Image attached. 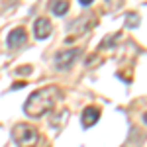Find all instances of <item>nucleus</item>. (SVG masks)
Wrapping results in <instances>:
<instances>
[{
	"mask_svg": "<svg viewBox=\"0 0 147 147\" xmlns=\"http://www.w3.org/2000/svg\"><path fill=\"white\" fill-rule=\"evenodd\" d=\"M12 137L16 141L18 147H35L37 139H39V134L34 125L30 124H16L12 127Z\"/></svg>",
	"mask_w": 147,
	"mask_h": 147,
	"instance_id": "2",
	"label": "nucleus"
},
{
	"mask_svg": "<svg viewBox=\"0 0 147 147\" xmlns=\"http://www.w3.org/2000/svg\"><path fill=\"white\" fill-rule=\"evenodd\" d=\"M94 14H86V16H80L77 22H73V26H71V34H73V37H77V35H82L86 34L88 30H90L92 26H94Z\"/></svg>",
	"mask_w": 147,
	"mask_h": 147,
	"instance_id": "4",
	"label": "nucleus"
},
{
	"mask_svg": "<svg viewBox=\"0 0 147 147\" xmlns=\"http://www.w3.org/2000/svg\"><path fill=\"white\" fill-rule=\"evenodd\" d=\"M125 26H127V28H137V26H139L137 14H127V16H125Z\"/></svg>",
	"mask_w": 147,
	"mask_h": 147,
	"instance_id": "9",
	"label": "nucleus"
},
{
	"mask_svg": "<svg viewBox=\"0 0 147 147\" xmlns=\"http://www.w3.org/2000/svg\"><path fill=\"white\" fill-rule=\"evenodd\" d=\"M22 86H26V80H22V82H16V84H14V88H22Z\"/></svg>",
	"mask_w": 147,
	"mask_h": 147,
	"instance_id": "12",
	"label": "nucleus"
},
{
	"mask_svg": "<svg viewBox=\"0 0 147 147\" xmlns=\"http://www.w3.org/2000/svg\"><path fill=\"white\" fill-rule=\"evenodd\" d=\"M77 55H79V49H77V47L59 51V53L55 55V69L57 71H65V69H69L73 63H75Z\"/></svg>",
	"mask_w": 147,
	"mask_h": 147,
	"instance_id": "3",
	"label": "nucleus"
},
{
	"mask_svg": "<svg viewBox=\"0 0 147 147\" xmlns=\"http://www.w3.org/2000/svg\"><path fill=\"white\" fill-rule=\"evenodd\" d=\"M59 88L57 86H41L35 92H32L28 96V100L24 104V112L30 118H41L47 112L53 110L57 98H59Z\"/></svg>",
	"mask_w": 147,
	"mask_h": 147,
	"instance_id": "1",
	"label": "nucleus"
},
{
	"mask_svg": "<svg viewBox=\"0 0 147 147\" xmlns=\"http://www.w3.org/2000/svg\"><path fill=\"white\" fill-rule=\"evenodd\" d=\"M26 41H28V35H26V30L24 28H16V30H12L8 37H6V43L10 49H20V47L26 45Z\"/></svg>",
	"mask_w": 147,
	"mask_h": 147,
	"instance_id": "5",
	"label": "nucleus"
},
{
	"mask_svg": "<svg viewBox=\"0 0 147 147\" xmlns=\"http://www.w3.org/2000/svg\"><path fill=\"white\" fill-rule=\"evenodd\" d=\"M53 32V26L47 18H37L34 22V35L35 39H47Z\"/></svg>",
	"mask_w": 147,
	"mask_h": 147,
	"instance_id": "6",
	"label": "nucleus"
},
{
	"mask_svg": "<svg viewBox=\"0 0 147 147\" xmlns=\"http://www.w3.org/2000/svg\"><path fill=\"white\" fill-rule=\"evenodd\" d=\"M30 71H32V67H24V69H18V75H20V73H22V75H28Z\"/></svg>",
	"mask_w": 147,
	"mask_h": 147,
	"instance_id": "10",
	"label": "nucleus"
},
{
	"mask_svg": "<svg viewBox=\"0 0 147 147\" xmlns=\"http://www.w3.org/2000/svg\"><path fill=\"white\" fill-rule=\"evenodd\" d=\"M79 2H80V6H84V8H88L92 4V0H79Z\"/></svg>",
	"mask_w": 147,
	"mask_h": 147,
	"instance_id": "11",
	"label": "nucleus"
},
{
	"mask_svg": "<svg viewBox=\"0 0 147 147\" xmlns=\"http://www.w3.org/2000/svg\"><path fill=\"white\" fill-rule=\"evenodd\" d=\"M51 12H53L55 16H63V14H67V12H69V2H65V0L53 2V4H51Z\"/></svg>",
	"mask_w": 147,
	"mask_h": 147,
	"instance_id": "8",
	"label": "nucleus"
},
{
	"mask_svg": "<svg viewBox=\"0 0 147 147\" xmlns=\"http://www.w3.org/2000/svg\"><path fill=\"white\" fill-rule=\"evenodd\" d=\"M98 120H100V108H96V106H86V108L82 110L80 122H82L84 127H92Z\"/></svg>",
	"mask_w": 147,
	"mask_h": 147,
	"instance_id": "7",
	"label": "nucleus"
},
{
	"mask_svg": "<svg viewBox=\"0 0 147 147\" xmlns=\"http://www.w3.org/2000/svg\"><path fill=\"white\" fill-rule=\"evenodd\" d=\"M143 122H145V124H147V114H145V116H143Z\"/></svg>",
	"mask_w": 147,
	"mask_h": 147,
	"instance_id": "13",
	"label": "nucleus"
}]
</instances>
